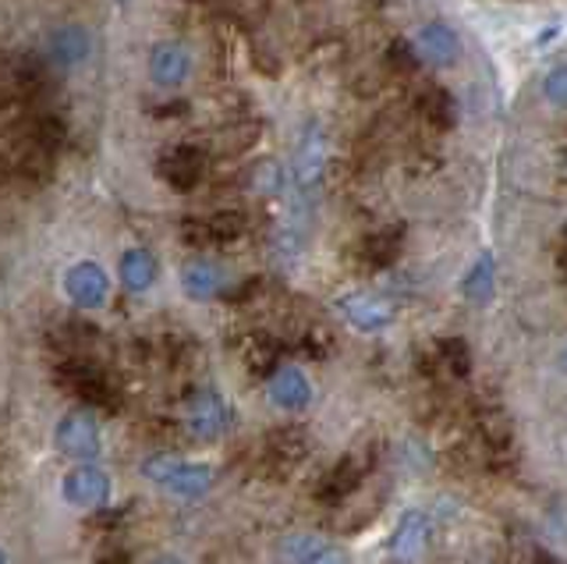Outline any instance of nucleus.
Returning <instances> with one entry per match:
<instances>
[{"mask_svg": "<svg viewBox=\"0 0 567 564\" xmlns=\"http://www.w3.org/2000/svg\"><path fill=\"white\" fill-rule=\"evenodd\" d=\"M53 373H58V383L64 391L75 394L85 409H106V412L121 409V391L89 356H68Z\"/></svg>", "mask_w": 567, "mask_h": 564, "instance_id": "obj_1", "label": "nucleus"}, {"mask_svg": "<svg viewBox=\"0 0 567 564\" xmlns=\"http://www.w3.org/2000/svg\"><path fill=\"white\" fill-rule=\"evenodd\" d=\"M142 475L159 486V490H167L174 493V498H182V501H195V498H203V493H209L213 486V469L203 465V462H185V458H177V454H153L142 462Z\"/></svg>", "mask_w": 567, "mask_h": 564, "instance_id": "obj_2", "label": "nucleus"}, {"mask_svg": "<svg viewBox=\"0 0 567 564\" xmlns=\"http://www.w3.org/2000/svg\"><path fill=\"white\" fill-rule=\"evenodd\" d=\"M185 427L195 440H217L230 427V404L213 387H199L185 401Z\"/></svg>", "mask_w": 567, "mask_h": 564, "instance_id": "obj_3", "label": "nucleus"}, {"mask_svg": "<svg viewBox=\"0 0 567 564\" xmlns=\"http://www.w3.org/2000/svg\"><path fill=\"white\" fill-rule=\"evenodd\" d=\"M206 167H209L206 150L188 146V143L171 146V150L156 161V174H159V178H164V185H171L174 192H192V188H199V182L206 178Z\"/></svg>", "mask_w": 567, "mask_h": 564, "instance_id": "obj_4", "label": "nucleus"}, {"mask_svg": "<svg viewBox=\"0 0 567 564\" xmlns=\"http://www.w3.org/2000/svg\"><path fill=\"white\" fill-rule=\"evenodd\" d=\"M53 444H58L61 454L75 458V462H89V458L100 454V422L89 409H75L68 412L58 430H53Z\"/></svg>", "mask_w": 567, "mask_h": 564, "instance_id": "obj_5", "label": "nucleus"}, {"mask_svg": "<svg viewBox=\"0 0 567 564\" xmlns=\"http://www.w3.org/2000/svg\"><path fill=\"white\" fill-rule=\"evenodd\" d=\"M64 295L75 302L79 309H100L111 298V277L93 259H82L75 267H68L64 274Z\"/></svg>", "mask_w": 567, "mask_h": 564, "instance_id": "obj_6", "label": "nucleus"}, {"mask_svg": "<svg viewBox=\"0 0 567 564\" xmlns=\"http://www.w3.org/2000/svg\"><path fill=\"white\" fill-rule=\"evenodd\" d=\"M327 161H330V143H327V132L309 121L306 132H301V143L295 153V182L301 188H316L323 182L327 174Z\"/></svg>", "mask_w": 567, "mask_h": 564, "instance_id": "obj_7", "label": "nucleus"}, {"mask_svg": "<svg viewBox=\"0 0 567 564\" xmlns=\"http://www.w3.org/2000/svg\"><path fill=\"white\" fill-rule=\"evenodd\" d=\"M111 475L96 465H75L61 483V493L71 507H103L111 501Z\"/></svg>", "mask_w": 567, "mask_h": 564, "instance_id": "obj_8", "label": "nucleus"}, {"mask_svg": "<svg viewBox=\"0 0 567 564\" xmlns=\"http://www.w3.org/2000/svg\"><path fill=\"white\" fill-rule=\"evenodd\" d=\"M415 54L422 64H433V68H451L461 58V37L447 25V22H425L415 32Z\"/></svg>", "mask_w": 567, "mask_h": 564, "instance_id": "obj_9", "label": "nucleus"}, {"mask_svg": "<svg viewBox=\"0 0 567 564\" xmlns=\"http://www.w3.org/2000/svg\"><path fill=\"white\" fill-rule=\"evenodd\" d=\"M89 54H93V40H89V32L82 25H61V29L50 32L43 61L53 68V72H68V68L89 61Z\"/></svg>", "mask_w": 567, "mask_h": 564, "instance_id": "obj_10", "label": "nucleus"}, {"mask_svg": "<svg viewBox=\"0 0 567 564\" xmlns=\"http://www.w3.org/2000/svg\"><path fill=\"white\" fill-rule=\"evenodd\" d=\"M266 394H270V404H277L280 412H306L312 404V383L298 366H280L270 373Z\"/></svg>", "mask_w": 567, "mask_h": 564, "instance_id": "obj_11", "label": "nucleus"}, {"mask_svg": "<svg viewBox=\"0 0 567 564\" xmlns=\"http://www.w3.org/2000/svg\"><path fill=\"white\" fill-rule=\"evenodd\" d=\"M192 75V54L182 43H156L153 54H150V82L156 90H177L185 85V79Z\"/></svg>", "mask_w": 567, "mask_h": 564, "instance_id": "obj_12", "label": "nucleus"}, {"mask_svg": "<svg viewBox=\"0 0 567 564\" xmlns=\"http://www.w3.org/2000/svg\"><path fill=\"white\" fill-rule=\"evenodd\" d=\"M337 309H341V316L354 330H365V334L386 330L390 320H394V309H390V302H383V298H377V295H365V291L344 295L341 302H337Z\"/></svg>", "mask_w": 567, "mask_h": 564, "instance_id": "obj_13", "label": "nucleus"}, {"mask_svg": "<svg viewBox=\"0 0 567 564\" xmlns=\"http://www.w3.org/2000/svg\"><path fill=\"white\" fill-rule=\"evenodd\" d=\"M425 546H430V519L422 511H404L394 529V540H390V551L401 564H415L422 561Z\"/></svg>", "mask_w": 567, "mask_h": 564, "instance_id": "obj_14", "label": "nucleus"}, {"mask_svg": "<svg viewBox=\"0 0 567 564\" xmlns=\"http://www.w3.org/2000/svg\"><path fill=\"white\" fill-rule=\"evenodd\" d=\"M309 454V433L301 427H280L266 437V465L277 472L295 469Z\"/></svg>", "mask_w": 567, "mask_h": 564, "instance_id": "obj_15", "label": "nucleus"}, {"mask_svg": "<svg viewBox=\"0 0 567 564\" xmlns=\"http://www.w3.org/2000/svg\"><path fill=\"white\" fill-rule=\"evenodd\" d=\"M22 139L32 146H40L47 153L58 156L61 146L68 143V125H64V117L58 111H50V107H40V111H32L25 117V125H22Z\"/></svg>", "mask_w": 567, "mask_h": 564, "instance_id": "obj_16", "label": "nucleus"}, {"mask_svg": "<svg viewBox=\"0 0 567 564\" xmlns=\"http://www.w3.org/2000/svg\"><path fill=\"white\" fill-rule=\"evenodd\" d=\"M401 249H404V227L394 224V227H380V232L365 235L362 245H359V256H362L365 267L386 270V267H394V263H398Z\"/></svg>", "mask_w": 567, "mask_h": 564, "instance_id": "obj_17", "label": "nucleus"}, {"mask_svg": "<svg viewBox=\"0 0 567 564\" xmlns=\"http://www.w3.org/2000/svg\"><path fill=\"white\" fill-rule=\"evenodd\" d=\"M359 486H362V465L354 458H341L330 472H323V480L316 486V498L323 504H341Z\"/></svg>", "mask_w": 567, "mask_h": 564, "instance_id": "obj_18", "label": "nucleus"}, {"mask_svg": "<svg viewBox=\"0 0 567 564\" xmlns=\"http://www.w3.org/2000/svg\"><path fill=\"white\" fill-rule=\"evenodd\" d=\"M182 288L188 298H195V302H209V298H217L224 291V270L217 263L192 259L182 270Z\"/></svg>", "mask_w": 567, "mask_h": 564, "instance_id": "obj_19", "label": "nucleus"}, {"mask_svg": "<svg viewBox=\"0 0 567 564\" xmlns=\"http://www.w3.org/2000/svg\"><path fill=\"white\" fill-rule=\"evenodd\" d=\"M415 111H419V117L425 121V125H433L440 132H447V129L457 125V100L443 90V85H430V90H422Z\"/></svg>", "mask_w": 567, "mask_h": 564, "instance_id": "obj_20", "label": "nucleus"}, {"mask_svg": "<svg viewBox=\"0 0 567 564\" xmlns=\"http://www.w3.org/2000/svg\"><path fill=\"white\" fill-rule=\"evenodd\" d=\"M159 263L150 249H128L121 256V285L128 288L132 295H142L156 285Z\"/></svg>", "mask_w": 567, "mask_h": 564, "instance_id": "obj_21", "label": "nucleus"}, {"mask_svg": "<svg viewBox=\"0 0 567 564\" xmlns=\"http://www.w3.org/2000/svg\"><path fill=\"white\" fill-rule=\"evenodd\" d=\"M461 291H465V298L472 306H486L493 302V291H496V263H493V253H483L472 270L465 274V280H461Z\"/></svg>", "mask_w": 567, "mask_h": 564, "instance_id": "obj_22", "label": "nucleus"}, {"mask_svg": "<svg viewBox=\"0 0 567 564\" xmlns=\"http://www.w3.org/2000/svg\"><path fill=\"white\" fill-rule=\"evenodd\" d=\"M203 224H206V232H209V245L238 242L248 232V217L241 214V209H217V214H209Z\"/></svg>", "mask_w": 567, "mask_h": 564, "instance_id": "obj_23", "label": "nucleus"}, {"mask_svg": "<svg viewBox=\"0 0 567 564\" xmlns=\"http://www.w3.org/2000/svg\"><path fill=\"white\" fill-rule=\"evenodd\" d=\"M436 366L447 369V377L465 380V377L472 373V351H468V345L461 341V338L440 341V345H436Z\"/></svg>", "mask_w": 567, "mask_h": 564, "instance_id": "obj_24", "label": "nucleus"}, {"mask_svg": "<svg viewBox=\"0 0 567 564\" xmlns=\"http://www.w3.org/2000/svg\"><path fill=\"white\" fill-rule=\"evenodd\" d=\"M277 345L270 338H248V348H245V366H252V373H274L277 369Z\"/></svg>", "mask_w": 567, "mask_h": 564, "instance_id": "obj_25", "label": "nucleus"}, {"mask_svg": "<svg viewBox=\"0 0 567 564\" xmlns=\"http://www.w3.org/2000/svg\"><path fill=\"white\" fill-rule=\"evenodd\" d=\"M543 100L554 111L567 114V64H554L546 72V79H543Z\"/></svg>", "mask_w": 567, "mask_h": 564, "instance_id": "obj_26", "label": "nucleus"}, {"mask_svg": "<svg viewBox=\"0 0 567 564\" xmlns=\"http://www.w3.org/2000/svg\"><path fill=\"white\" fill-rule=\"evenodd\" d=\"M252 188L266 192V196H274V192L284 188V171H280L277 164H270V161L256 164V167H252Z\"/></svg>", "mask_w": 567, "mask_h": 564, "instance_id": "obj_27", "label": "nucleus"}, {"mask_svg": "<svg viewBox=\"0 0 567 564\" xmlns=\"http://www.w3.org/2000/svg\"><path fill=\"white\" fill-rule=\"evenodd\" d=\"M386 61H390V68H398V72L401 75H408V72H412V68L419 64V54H415V47L412 43H394V47H390L386 50Z\"/></svg>", "mask_w": 567, "mask_h": 564, "instance_id": "obj_28", "label": "nucleus"}, {"mask_svg": "<svg viewBox=\"0 0 567 564\" xmlns=\"http://www.w3.org/2000/svg\"><path fill=\"white\" fill-rule=\"evenodd\" d=\"M301 564H348V557L341 554V551H333V546H327L323 540H319L312 551H309V557L301 561Z\"/></svg>", "mask_w": 567, "mask_h": 564, "instance_id": "obj_29", "label": "nucleus"}, {"mask_svg": "<svg viewBox=\"0 0 567 564\" xmlns=\"http://www.w3.org/2000/svg\"><path fill=\"white\" fill-rule=\"evenodd\" d=\"M557 161H560V174H564V178H567V146H560Z\"/></svg>", "mask_w": 567, "mask_h": 564, "instance_id": "obj_30", "label": "nucleus"}, {"mask_svg": "<svg viewBox=\"0 0 567 564\" xmlns=\"http://www.w3.org/2000/svg\"><path fill=\"white\" fill-rule=\"evenodd\" d=\"M153 564H185V561H177V557H156Z\"/></svg>", "mask_w": 567, "mask_h": 564, "instance_id": "obj_31", "label": "nucleus"}, {"mask_svg": "<svg viewBox=\"0 0 567 564\" xmlns=\"http://www.w3.org/2000/svg\"><path fill=\"white\" fill-rule=\"evenodd\" d=\"M560 259H564V267H567V227H564V256Z\"/></svg>", "mask_w": 567, "mask_h": 564, "instance_id": "obj_32", "label": "nucleus"}, {"mask_svg": "<svg viewBox=\"0 0 567 564\" xmlns=\"http://www.w3.org/2000/svg\"><path fill=\"white\" fill-rule=\"evenodd\" d=\"M560 366L567 369V348H564V356H560Z\"/></svg>", "mask_w": 567, "mask_h": 564, "instance_id": "obj_33", "label": "nucleus"}, {"mask_svg": "<svg viewBox=\"0 0 567 564\" xmlns=\"http://www.w3.org/2000/svg\"><path fill=\"white\" fill-rule=\"evenodd\" d=\"M0 564H8V557H4V551H0Z\"/></svg>", "mask_w": 567, "mask_h": 564, "instance_id": "obj_34", "label": "nucleus"}]
</instances>
